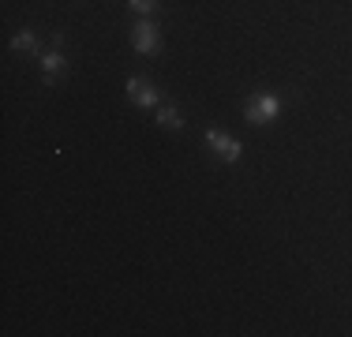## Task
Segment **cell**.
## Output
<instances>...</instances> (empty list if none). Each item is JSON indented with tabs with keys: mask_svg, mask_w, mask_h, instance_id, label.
<instances>
[{
	"mask_svg": "<svg viewBox=\"0 0 352 337\" xmlns=\"http://www.w3.org/2000/svg\"><path fill=\"white\" fill-rule=\"evenodd\" d=\"M41 67H45V83L53 87L56 75L64 72V56H60V53H45V56H41Z\"/></svg>",
	"mask_w": 352,
	"mask_h": 337,
	"instance_id": "5",
	"label": "cell"
},
{
	"mask_svg": "<svg viewBox=\"0 0 352 337\" xmlns=\"http://www.w3.org/2000/svg\"><path fill=\"white\" fill-rule=\"evenodd\" d=\"M12 49H15V53H34V49H38V41H34V34H30V30H23V34H15V38H12Z\"/></svg>",
	"mask_w": 352,
	"mask_h": 337,
	"instance_id": "7",
	"label": "cell"
},
{
	"mask_svg": "<svg viewBox=\"0 0 352 337\" xmlns=\"http://www.w3.org/2000/svg\"><path fill=\"white\" fill-rule=\"evenodd\" d=\"M131 45H135L142 56H150V53H157V49H162V34H157V27L150 19H139L135 30H131Z\"/></svg>",
	"mask_w": 352,
	"mask_h": 337,
	"instance_id": "3",
	"label": "cell"
},
{
	"mask_svg": "<svg viewBox=\"0 0 352 337\" xmlns=\"http://www.w3.org/2000/svg\"><path fill=\"white\" fill-rule=\"evenodd\" d=\"M206 146H210L214 154L221 157V162H229V165H236V162H240V154H244V146H240V142L232 139V135H225V131H217V128L206 131Z\"/></svg>",
	"mask_w": 352,
	"mask_h": 337,
	"instance_id": "2",
	"label": "cell"
},
{
	"mask_svg": "<svg viewBox=\"0 0 352 337\" xmlns=\"http://www.w3.org/2000/svg\"><path fill=\"white\" fill-rule=\"evenodd\" d=\"M128 8H131V12H139V15H150L157 8V0H128Z\"/></svg>",
	"mask_w": 352,
	"mask_h": 337,
	"instance_id": "8",
	"label": "cell"
},
{
	"mask_svg": "<svg viewBox=\"0 0 352 337\" xmlns=\"http://www.w3.org/2000/svg\"><path fill=\"white\" fill-rule=\"evenodd\" d=\"M157 124H162V128H173V131H180V128H184V120H180V109H176V105H165L162 113H157Z\"/></svg>",
	"mask_w": 352,
	"mask_h": 337,
	"instance_id": "6",
	"label": "cell"
},
{
	"mask_svg": "<svg viewBox=\"0 0 352 337\" xmlns=\"http://www.w3.org/2000/svg\"><path fill=\"white\" fill-rule=\"evenodd\" d=\"M278 113H281V101L274 94H255V98H248V105H244L248 124H274Z\"/></svg>",
	"mask_w": 352,
	"mask_h": 337,
	"instance_id": "1",
	"label": "cell"
},
{
	"mask_svg": "<svg viewBox=\"0 0 352 337\" xmlns=\"http://www.w3.org/2000/svg\"><path fill=\"white\" fill-rule=\"evenodd\" d=\"M128 98L135 101L139 109H150V105H157V101H162V94L154 90V83L139 79V75H131V79H128Z\"/></svg>",
	"mask_w": 352,
	"mask_h": 337,
	"instance_id": "4",
	"label": "cell"
}]
</instances>
